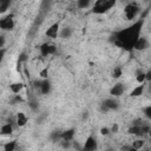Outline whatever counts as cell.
<instances>
[{
	"label": "cell",
	"instance_id": "obj_41",
	"mask_svg": "<svg viewBox=\"0 0 151 151\" xmlns=\"http://www.w3.org/2000/svg\"><path fill=\"white\" fill-rule=\"evenodd\" d=\"M105 151H114L113 149H107V150H105Z\"/></svg>",
	"mask_w": 151,
	"mask_h": 151
},
{
	"label": "cell",
	"instance_id": "obj_39",
	"mask_svg": "<svg viewBox=\"0 0 151 151\" xmlns=\"http://www.w3.org/2000/svg\"><path fill=\"white\" fill-rule=\"evenodd\" d=\"M88 118V112H84L83 113V120H86Z\"/></svg>",
	"mask_w": 151,
	"mask_h": 151
},
{
	"label": "cell",
	"instance_id": "obj_16",
	"mask_svg": "<svg viewBox=\"0 0 151 151\" xmlns=\"http://www.w3.org/2000/svg\"><path fill=\"white\" fill-rule=\"evenodd\" d=\"M9 88H11V91H12L14 94H18V93H20V91L24 88V84H22V83H13V84L9 85Z\"/></svg>",
	"mask_w": 151,
	"mask_h": 151
},
{
	"label": "cell",
	"instance_id": "obj_6",
	"mask_svg": "<svg viewBox=\"0 0 151 151\" xmlns=\"http://www.w3.org/2000/svg\"><path fill=\"white\" fill-rule=\"evenodd\" d=\"M97 140L96 138H93L92 136L87 137V139L84 143V146L81 149V151H96L97 150Z\"/></svg>",
	"mask_w": 151,
	"mask_h": 151
},
{
	"label": "cell",
	"instance_id": "obj_36",
	"mask_svg": "<svg viewBox=\"0 0 151 151\" xmlns=\"http://www.w3.org/2000/svg\"><path fill=\"white\" fill-rule=\"evenodd\" d=\"M6 40H5V37L4 35H0V48H4V45H5Z\"/></svg>",
	"mask_w": 151,
	"mask_h": 151
},
{
	"label": "cell",
	"instance_id": "obj_12",
	"mask_svg": "<svg viewBox=\"0 0 151 151\" xmlns=\"http://www.w3.org/2000/svg\"><path fill=\"white\" fill-rule=\"evenodd\" d=\"M74 132H76L74 129H68V130H66V131H63V132H61V139H63V140L72 142V139H73V137H74Z\"/></svg>",
	"mask_w": 151,
	"mask_h": 151
},
{
	"label": "cell",
	"instance_id": "obj_7",
	"mask_svg": "<svg viewBox=\"0 0 151 151\" xmlns=\"http://www.w3.org/2000/svg\"><path fill=\"white\" fill-rule=\"evenodd\" d=\"M55 52H57V47L54 45H50V44L45 42V44H42L40 46V53H41L42 57H47L50 54H54Z\"/></svg>",
	"mask_w": 151,
	"mask_h": 151
},
{
	"label": "cell",
	"instance_id": "obj_11",
	"mask_svg": "<svg viewBox=\"0 0 151 151\" xmlns=\"http://www.w3.org/2000/svg\"><path fill=\"white\" fill-rule=\"evenodd\" d=\"M51 87H52L51 81H50L48 79H42L39 88H40V92H41L42 94H48V93L51 92Z\"/></svg>",
	"mask_w": 151,
	"mask_h": 151
},
{
	"label": "cell",
	"instance_id": "obj_31",
	"mask_svg": "<svg viewBox=\"0 0 151 151\" xmlns=\"http://www.w3.org/2000/svg\"><path fill=\"white\" fill-rule=\"evenodd\" d=\"M22 101V98L19 96V94H14V99L12 100V104H15V103H21Z\"/></svg>",
	"mask_w": 151,
	"mask_h": 151
},
{
	"label": "cell",
	"instance_id": "obj_29",
	"mask_svg": "<svg viewBox=\"0 0 151 151\" xmlns=\"http://www.w3.org/2000/svg\"><path fill=\"white\" fill-rule=\"evenodd\" d=\"M144 113H145V116H146V118H151V106L149 105V106H146L145 109H144Z\"/></svg>",
	"mask_w": 151,
	"mask_h": 151
},
{
	"label": "cell",
	"instance_id": "obj_28",
	"mask_svg": "<svg viewBox=\"0 0 151 151\" xmlns=\"http://www.w3.org/2000/svg\"><path fill=\"white\" fill-rule=\"evenodd\" d=\"M39 76H40L41 79H47V76H48V68H47V67L42 68V70L39 72Z\"/></svg>",
	"mask_w": 151,
	"mask_h": 151
},
{
	"label": "cell",
	"instance_id": "obj_4",
	"mask_svg": "<svg viewBox=\"0 0 151 151\" xmlns=\"http://www.w3.org/2000/svg\"><path fill=\"white\" fill-rule=\"evenodd\" d=\"M0 28L4 31H12L14 28V20H13V14L6 15L0 19Z\"/></svg>",
	"mask_w": 151,
	"mask_h": 151
},
{
	"label": "cell",
	"instance_id": "obj_37",
	"mask_svg": "<svg viewBox=\"0 0 151 151\" xmlns=\"http://www.w3.org/2000/svg\"><path fill=\"white\" fill-rule=\"evenodd\" d=\"M130 147H131V145H123L120 150H122V151H129Z\"/></svg>",
	"mask_w": 151,
	"mask_h": 151
},
{
	"label": "cell",
	"instance_id": "obj_27",
	"mask_svg": "<svg viewBox=\"0 0 151 151\" xmlns=\"http://www.w3.org/2000/svg\"><path fill=\"white\" fill-rule=\"evenodd\" d=\"M59 143H60V146H61L63 149H70V147L72 146V143L68 142V140H63V139H61Z\"/></svg>",
	"mask_w": 151,
	"mask_h": 151
},
{
	"label": "cell",
	"instance_id": "obj_19",
	"mask_svg": "<svg viewBox=\"0 0 151 151\" xmlns=\"http://www.w3.org/2000/svg\"><path fill=\"white\" fill-rule=\"evenodd\" d=\"M127 132L130 134H134V136H142V130H140V126H137V125H132Z\"/></svg>",
	"mask_w": 151,
	"mask_h": 151
},
{
	"label": "cell",
	"instance_id": "obj_33",
	"mask_svg": "<svg viewBox=\"0 0 151 151\" xmlns=\"http://www.w3.org/2000/svg\"><path fill=\"white\" fill-rule=\"evenodd\" d=\"M118 130H119V126H118V124H117V123H114V124L112 125V127H111V130H110V132H113V133H117V132H118Z\"/></svg>",
	"mask_w": 151,
	"mask_h": 151
},
{
	"label": "cell",
	"instance_id": "obj_40",
	"mask_svg": "<svg viewBox=\"0 0 151 151\" xmlns=\"http://www.w3.org/2000/svg\"><path fill=\"white\" fill-rule=\"evenodd\" d=\"M129 151H138V150H136V149H133V147H132V146H131V147H130V149H129Z\"/></svg>",
	"mask_w": 151,
	"mask_h": 151
},
{
	"label": "cell",
	"instance_id": "obj_32",
	"mask_svg": "<svg viewBox=\"0 0 151 151\" xmlns=\"http://www.w3.org/2000/svg\"><path fill=\"white\" fill-rule=\"evenodd\" d=\"M100 133L103 136H109L110 134V129L109 127H101L100 129Z\"/></svg>",
	"mask_w": 151,
	"mask_h": 151
},
{
	"label": "cell",
	"instance_id": "obj_9",
	"mask_svg": "<svg viewBox=\"0 0 151 151\" xmlns=\"http://www.w3.org/2000/svg\"><path fill=\"white\" fill-rule=\"evenodd\" d=\"M59 34V24L55 22L53 25H51L47 29H46V35L50 38H57Z\"/></svg>",
	"mask_w": 151,
	"mask_h": 151
},
{
	"label": "cell",
	"instance_id": "obj_34",
	"mask_svg": "<svg viewBox=\"0 0 151 151\" xmlns=\"http://www.w3.org/2000/svg\"><path fill=\"white\" fill-rule=\"evenodd\" d=\"M150 80H151V71L149 70V71H146V72H145V81H147V83H149Z\"/></svg>",
	"mask_w": 151,
	"mask_h": 151
},
{
	"label": "cell",
	"instance_id": "obj_25",
	"mask_svg": "<svg viewBox=\"0 0 151 151\" xmlns=\"http://www.w3.org/2000/svg\"><path fill=\"white\" fill-rule=\"evenodd\" d=\"M9 5H11V2H9L8 0H7V1H1V2H0V14L5 13V12L8 9Z\"/></svg>",
	"mask_w": 151,
	"mask_h": 151
},
{
	"label": "cell",
	"instance_id": "obj_24",
	"mask_svg": "<svg viewBox=\"0 0 151 151\" xmlns=\"http://www.w3.org/2000/svg\"><path fill=\"white\" fill-rule=\"evenodd\" d=\"M28 106H29L31 110H33V111L38 110V106H39L38 100H37L35 98H29V99H28Z\"/></svg>",
	"mask_w": 151,
	"mask_h": 151
},
{
	"label": "cell",
	"instance_id": "obj_23",
	"mask_svg": "<svg viewBox=\"0 0 151 151\" xmlns=\"http://www.w3.org/2000/svg\"><path fill=\"white\" fill-rule=\"evenodd\" d=\"M144 144H145V142L143 140V139H136L133 143H132V147L133 149H136V150H140L143 146H144Z\"/></svg>",
	"mask_w": 151,
	"mask_h": 151
},
{
	"label": "cell",
	"instance_id": "obj_5",
	"mask_svg": "<svg viewBox=\"0 0 151 151\" xmlns=\"http://www.w3.org/2000/svg\"><path fill=\"white\" fill-rule=\"evenodd\" d=\"M149 46H150L149 40L145 37H139L137 39V41L134 42V45H133V50H136V51H144Z\"/></svg>",
	"mask_w": 151,
	"mask_h": 151
},
{
	"label": "cell",
	"instance_id": "obj_35",
	"mask_svg": "<svg viewBox=\"0 0 151 151\" xmlns=\"http://www.w3.org/2000/svg\"><path fill=\"white\" fill-rule=\"evenodd\" d=\"M5 53H6V48H0V63L2 61V59L5 57Z\"/></svg>",
	"mask_w": 151,
	"mask_h": 151
},
{
	"label": "cell",
	"instance_id": "obj_8",
	"mask_svg": "<svg viewBox=\"0 0 151 151\" xmlns=\"http://www.w3.org/2000/svg\"><path fill=\"white\" fill-rule=\"evenodd\" d=\"M124 91H125V86H124V84L118 83V84H116V85H113V86L111 87V90H110V94H112L113 97H119V96H122V94L124 93Z\"/></svg>",
	"mask_w": 151,
	"mask_h": 151
},
{
	"label": "cell",
	"instance_id": "obj_10",
	"mask_svg": "<svg viewBox=\"0 0 151 151\" xmlns=\"http://www.w3.org/2000/svg\"><path fill=\"white\" fill-rule=\"evenodd\" d=\"M103 105H104L107 110H117V109L119 107V103H118L116 99H113V98H107V99H105V100L103 101Z\"/></svg>",
	"mask_w": 151,
	"mask_h": 151
},
{
	"label": "cell",
	"instance_id": "obj_38",
	"mask_svg": "<svg viewBox=\"0 0 151 151\" xmlns=\"http://www.w3.org/2000/svg\"><path fill=\"white\" fill-rule=\"evenodd\" d=\"M100 111H101V112H104V113H105V112H107V111H109V110H107V109H106V107H105V106H104V105H103V104H101V105H100Z\"/></svg>",
	"mask_w": 151,
	"mask_h": 151
},
{
	"label": "cell",
	"instance_id": "obj_14",
	"mask_svg": "<svg viewBox=\"0 0 151 151\" xmlns=\"http://www.w3.org/2000/svg\"><path fill=\"white\" fill-rule=\"evenodd\" d=\"M144 90H145V84H140V85H138L137 87H134L131 91L130 96L131 97H139V96H142L144 93Z\"/></svg>",
	"mask_w": 151,
	"mask_h": 151
},
{
	"label": "cell",
	"instance_id": "obj_13",
	"mask_svg": "<svg viewBox=\"0 0 151 151\" xmlns=\"http://www.w3.org/2000/svg\"><path fill=\"white\" fill-rule=\"evenodd\" d=\"M15 123H17L18 126H25V125H26V123H27V117L25 116L24 112H18V113H17Z\"/></svg>",
	"mask_w": 151,
	"mask_h": 151
},
{
	"label": "cell",
	"instance_id": "obj_15",
	"mask_svg": "<svg viewBox=\"0 0 151 151\" xmlns=\"http://www.w3.org/2000/svg\"><path fill=\"white\" fill-rule=\"evenodd\" d=\"M12 132H13V126H12L11 123H7V124L2 125L1 129H0V134H2V136H9Z\"/></svg>",
	"mask_w": 151,
	"mask_h": 151
},
{
	"label": "cell",
	"instance_id": "obj_20",
	"mask_svg": "<svg viewBox=\"0 0 151 151\" xmlns=\"http://www.w3.org/2000/svg\"><path fill=\"white\" fill-rule=\"evenodd\" d=\"M136 80L139 84H145V72H143L142 70H138L136 73Z\"/></svg>",
	"mask_w": 151,
	"mask_h": 151
},
{
	"label": "cell",
	"instance_id": "obj_17",
	"mask_svg": "<svg viewBox=\"0 0 151 151\" xmlns=\"http://www.w3.org/2000/svg\"><path fill=\"white\" fill-rule=\"evenodd\" d=\"M59 35L61 38H64V39L70 38L72 35V28L71 27H64V28H61V31L59 32Z\"/></svg>",
	"mask_w": 151,
	"mask_h": 151
},
{
	"label": "cell",
	"instance_id": "obj_1",
	"mask_svg": "<svg viewBox=\"0 0 151 151\" xmlns=\"http://www.w3.org/2000/svg\"><path fill=\"white\" fill-rule=\"evenodd\" d=\"M143 22H144V20L140 19L137 22H134L132 26L117 32L114 34V38H113L114 45H117L118 47H122L124 50H127V51L133 50L134 42L140 37L139 34H140V31H142Z\"/></svg>",
	"mask_w": 151,
	"mask_h": 151
},
{
	"label": "cell",
	"instance_id": "obj_42",
	"mask_svg": "<svg viewBox=\"0 0 151 151\" xmlns=\"http://www.w3.org/2000/svg\"><path fill=\"white\" fill-rule=\"evenodd\" d=\"M144 151H150V150H149V149H146V150H144Z\"/></svg>",
	"mask_w": 151,
	"mask_h": 151
},
{
	"label": "cell",
	"instance_id": "obj_18",
	"mask_svg": "<svg viewBox=\"0 0 151 151\" xmlns=\"http://www.w3.org/2000/svg\"><path fill=\"white\" fill-rule=\"evenodd\" d=\"M17 146V140H9L4 145V151H14Z\"/></svg>",
	"mask_w": 151,
	"mask_h": 151
},
{
	"label": "cell",
	"instance_id": "obj_21",
	"mask_svg": "<svg viewBox=\"0 0 151 151\" xmlns=\"http://www.w3.org/2000/svg\"><path fill=\"white\" fill-rule=\"evenodd\" d=\"M90 5H91V1H90V0H78V1H77V6H78V8H80V9H85V8H87Z\"/></svg>",
	"mask_w": 151,
	"mask_h": 151
},
{
	"label": "cell",
	"instance_id": "obj_26",
	"mask_svg": "<svg viewBox=\"0 0 151 151\" xmlns=\"http://www.w3.org/2000/svg\"><path fill=\"white\" fill-rule=\"evenodd\" d=\"M122 73H123V72H122V68H120L119 66H117V67H114L113 71H112V77L116 78V79H118V78L122 76Z\"/></svg>",
	"mask_w": 151,
	"mask_h": 151
},
{
	"label": "cell",
	"instance_id": "obj_3",
	"mask_svg": "<svg viewBox=\"0 0 151 151\" xmlns=\"http://www.w3.org/2000/svg\"><path fill=\"white\" fill-rule=\"evenodd\" d=\"M124 13H125V17L127 20H132L137 17V14L139 13V7L137 6V4L132 2V4H129L125 6L124 8Z\"/></svg>",
	"mask_w": 151,
	"mask_h": 151
},
{
	"label": "cell",
	"instance_id": "obj_2",
	"mask_svg": "<svg viewBox=\"0 0 151 151\" xmlns=\"http://www.w3.org/2000/svg\"><path fill=\"white\" fill-rule=\"evenodd\" d=\"M113 6H114V0H99L94 4L92 11L96 14H104Z\"/></svg>",
	"mask_w": 151,
	"mask_h": 151
},
{
	"label": "cell",
	"instance_id": "obj_22",
	"mask_svg": "<svg viewBox=\"0 0 151 151\" xmlns=\"http://www.w3.org/2000/svg\"><path fill=\"white\" fill-rule=\"evenodd\" d=\"M50 138H51L52 142H60V140H61V132H59V131H53V132H51Z\"/></svg>",
	"mask_w": 151,
	"mask_h": 151
},
{
	"label": "cell",
	"instance_id": "obj_30",
	"mask_svg": "<svg viewBox=\"0 0 151 151\" xmlns=\"http://www.w3.org/2000/svg\"><path fill=\"white\" fill-rule=\"evenodd\" d=\"M27 60V55H26V53H20V55H19V59H18V61L19 63H24V61H26Z\"/></svg>",
	"mask_w": 151,
	"mask_h": 151
}]
</instances>
